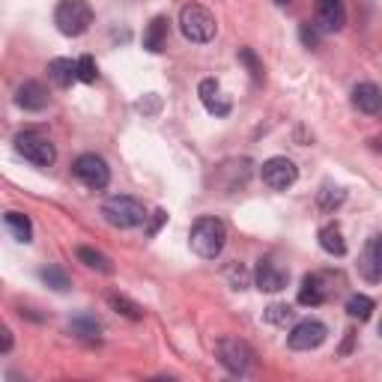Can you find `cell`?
Here are the masks:
<instances>
[{
	"mask_svg": "<svg viewBox=\"0 0 382 382\" xmlns=\"http://www.w3.org/2000/svg\"><path fill=\"white\" fill-rule=\"evenodd\" d=\"M54 24L63 36H81L93 24V9L87 0H60L54 9Z\"/></svg>",
	"mask_w": 382,
	"mask_h": 382,
	"instance_id": "obj_4",
	"label": "cell"
},
{
	"mask_svg": "<svg viewBox=\"0 0 382 382\" xmlns=\"http://www.w3.org/2000/svg\"><path fill=\"white\" fill-rule=\"evenodd\" d=\"M287 281H290L287 269H281V266H275L272 260H260L257 263V269H254L257 290H263V293H281L287 287Z\"/></svg>",
	"mask_w": 382,
	"mask_h": 382,
	"instance_id": "obj_12",
	"label": "cell"
},
{
	"mask_svg": "<svg viewBox=\"0 0 382 382\" xmlns=\"http://www.w3.org/2000/svg\"><path fill=\"white\" fill-rule=\"evenodd\" d=\"M275 4H278V6H287V4H290V0H275Z\"/></svg>",
	"mask_w": 382,
	"mask_h": 382,
	"instance_id": "obj_34",
	"label": "cell"
},
{
	"mask_svg": "<svg viewBox=\"0 0 382 382\" xmlns=\"http://www.w3.org/2000/svg\"><path fill=\"white\" fill-rule=\"evenodd\" d=\"M78 260L84 263V266H90V269H96V272H105V275H111V272H114L111 260H108L102 251H96V248L81 245V248H78Z\"/></svg>",
	"mask_w": 382,
	"mask_h": 382,
	"instance_id": "obj_22",
	"label": "cell"
},
{
	"mask_svg": "<svg viewBox=\"0 0 382 382\" xmlns=\"http://www.w3.org/2000/svg\"><path fill=\"white\" fill-rule=\"evenodd\" d=\"M15 105L24 111H42L48 105V90L39 81H24V84L15 90Z\"/></svg>",
	"mask_w": 382,
	"mask_h": 382,
	"instance_id": "obj_15",
	"label": "cell"
},
{
	"mask_svg": "<svg viewBox=\"0 0 382 382\" xmlns=\"http://www.w3.org/2000/svg\"><path fill=\"white\" fill-rule=\"evenodd\" d=\"M164 221H168V212H164V209H156V212H153V221H149V227H146V233H149V236H156V233H159V227H161Z\"/></svg>",
	"mask_w": 382,
	"mask_h": 382,
	"instance_id": "obj_32",
	"label": "cell"
},
{
	"mask_svg": "<svg viewBox=\"0 0 382 382\" xmlns=\"http://www.w3.org/2000/svg\"><path fill=\"white\" fill-rule=\"evenodd\" d=\"M4 221H6V230L12 233V239H19V242H24V245L33 242V224H30L27 215H21V212H6Z\"/></svg>",
	"mask_w": 382,
	"mask_h": 382,
	"instance_id": "obj_21",
	"label": "cell"
},
{
	"mask_svg": "<svg viewBox=\"0 0 382 382\" xmlns=\"http://www.w3.org/2000/svg\"><path fill=\"white\" fill-rule=\"evenodd\" d=\"M179 30L182 36H186L189 42H212L215 39V30H218V24H215V15L201 6V4H186L179 9Z\"/></svg>",
	"mask_w": 382,
	"mask_h": 382,
	"instance_id": "obj_2",
	"label": "cell"
},
{
	"mask_svg": "<svg viewBox=\"0 0 382 382\" xmlns=\"http://www.w3.org/2000/svg\"><path fill=\"white\" fill-rule=\"evenodd\" d=\"M224 275H227V281H230V287L233 290H245L248 284H251V275H248V269L242 263H230L224 269Z\"/></svg>",
	"mask_w": 382,
	"mask_h": 382,
	"instance_id": "obj_27",
	"label": "cell"
},
{
	"mask_svg": "<svg viewBox=\"0 0 382 382\" xmlns=\"http://www.w3.org/2000/svg\"><path fill=\"white\" fill-rule=\"evenodd\" d=\"M326 338H328V328L320 320H302V323L293 326L287 343H290V350H296V353H308V350L323 346Z\"/></svg>",
	"mask_w": 382,
	"mask_h": 382,
	"instance_id": "obj_9",
	"label": "cell"
},
{
	"mask_svg": "<svg viewBox=\"0 0 382 382\" xmlns=\"http://www.w3.org/2000/svg\"><path fill=\"white\" fill-rule=\"evenodd\" d=\"M239 63L248 66V72H251L254 81H263V63L257 60V54L251 51V48H239Z\"/></svg>",
	"mask_w": 382,
	"mask_h": 382,
	"instance_id": "obj_30",
	"label": "cell"
},
{
	"mask_svg": "<svg viewBox=\"0 0 382 382\" xmlns=\"http://www.w3.org/2000/svg\"><path fill=\"white\" fill-rule=\"evenodd\" d=\"M168 30H171V21L164 19V15H156V19L149 21L146 30H144V48L146 51L161 54L164 45H168Z\"/></svg>",
	"mask_w": 382,
	"mask_h": 382,
	"instance_id": "obj_17",
	"label": "cell"
},
{
	"mask_svg": "<svg viewBox=\"0 0 382 382\" xmlns=\"http://www.w3.org/2000/svg\"><path fill=\"white\" fill-rule=\"evenodd\" d=\"M99 78V66L90 54H84L78 60V81H84V84H93V81Z\"/></svg>",
	"mask_w": 382,
	"mask_h": 382,
	"instance_id": "obj_29",
	"label": "cell"
},
{
	"mask_svg": "<svg viewBox=\"0 0 382 382\" xmlns=\"http://www.w3.org/2000/svg\"><path fill=\"white\" fill-rule=\"evenodd\" d=\"M108 302H111V308L117 311V313H123L126 320H131V323L144 320V308H141L138 302H131V298H126V296H117V293H111V296H108Z\"/></svg>",
	"mask_w": 382,
	"mask_h": 382,
	"instance_id": "obj_24",
	"label": "cell"
},
{
	"mask_svg": "<svg viewBox=\"0 0 382 382\" xmlns=\"http://www.w3.org/2000/svg\"><path fill=\"white\" fill-rule=\"evenodd\" d=\"M298 39L305 48H320V27L317 24H298Z\"/></svg>",
	"mask_w": 382,
	"mask_h": 382,
	"instance_id": "obj_31",
	"label": "cell"
},
{
	"mask_svg": "<svg viewBox=\"0 0 382 382\" xmlns=\"http://www.w3.org/2000/svg\"><path fill=\"white\" fill-rule=\"evenodd\" d=\"M358 275L368 284H379L382 281V233H373L364 242L361 257H358Z\"/></svg>",
	"mask_w": 382,
	"mask_h": 382,
	"instance_id": "obj_10",
	"label": "cell"
},
{
	"mask_svg": "<svg viewBox=\"0 0 382 382\" xmlns=\"http://www.w3.org/2000/svg\"><path fill=\"white\" fill-rule=\"evenodd\" d=\"M328 296H331L328 275H323V272H311V275H305L302 287H298V305H305V308H317V305H323V302H326Z\"/></svg>",
	"mask_w": 382,
	"mask_h": 382,
	"instance_id": "obj_11",
	"label": "cell"
},
{
	"mask_svg": "<svg viewBox=\"0 0 382 382\" xmlns=\"http://www.w3.org/2000/svg\"><path fill=\"white\" fill-rule=\"evenodd\" d=\"M9 350H12V331L4 328V353H9Z\"/></svg>",
	"mask_w": 382,
	"mask_h": 382,
	"instance_id": "obj_33",
	"label": "cell"
},
{
	"mask_svg": "<svg viewBox=\"0 0 382 382\" xmlns=\"http://www.w3.org/2000/svg\"><path fill=\"white\" fill-rule=\"evenodd\" d=\"M69 331H72L75 338L87 341V343H99V341H102V326H99V320L90 317V313H81V317H75L69 323Z\"/></svg>",
	"mask_w": 382,
	"mask_h": 382,
	"instance_id": "obj_19",
	"label": "cell"
},
{
	"mask_svg": "<svg viewBox=\"0 0 382 382\" xmlns=\"http://www.w3.org/2000/svg\"><path fill=\"white\" fill-rule=\"evenodd\" d=\"M15 149H19V156H24L30 164H36V168H51L57 159L54 144L45 135H36V131H21V135L15 138Z\"/></svg>",
	"mask_w": 382,
	"mask_h": 382,
	"instance_id": "obj_5",
	"label": "cell"
},
{
	"mask_svg": "<svg viewBox=\"0 0 382 382\" xmlns=\"http://www.w3.org/2000/svg\"><path fill=\"white\" fill-rule=\"evenodd\" d=\"M39 278H42L51 290H57V293H66V290L72 287V284H69V278H66V272L57 269V266H45V269L39 272Z\"/></svg>",
	"mask_w": 382,
	"mask_h": 382,
	"instance_id": "obj_26",
	"label": "cell"
},
{
	"mask_svg": "<svg viewBox=\"0 0 382 382\" xmlns=\"http://www.w3.org/2000/svg\"><path fill=\"white\" fill-rule=\"evenodd\" d=\"M346 313H350L353 320H358V323L371 320V313H373V298H371V296H361V293L350 296V302H346Z\"/></svg>",
	"mask_w": 382,
	"mask_h": 382,
	"instance_id": "obj_25",
	"label": "cell"
},
{
	"mask_svg": "<svg viewBox=\"0 0 382 382\" xmlns=\"http://www.w3.org/2000/svg\"><path fill=\"white\" fill-rule=\"evenodd\" d=\"M189 242H191V251L201 260H215L227 245V227L221 218H215V215H203V218L194 221Z\"/></svg>",
	"mask_w": 382,
	"mask_h": 382,
	"instance_id": "obj_1",
	"label": "cell"
},
{
	"mask_svg": "<svg viewBox=\"0 0 382 382\" xmlns=\"http://www.w3.org/2000/svg\"><path fill=\"white\" fill-rule=\"evenodd\" d=\"M263 320L272 326H287L293 320V308L290 305H269L263 311Z\"/></svg>",
	"mask_w": 382,
	"mask_h": 382,
	"instance_id": "obj_28",
	"label": "cell"
},
{
	"mask_svg": "<svg viewBox=\"0 0 382 382\" xmlns=\"http://www.w3.org/2000/svg\"><path fill=\"white\" fill-rule=\"evenodd\" d=\"M102 215L111 227H120V230H131V227H141L146 221V209L141 201L129 194H117V197H108L102 203Z\"/></svg>",
	"mask_w": 382,
	"mask_h": 382,
	"instance_id": "obj_3",
	"label": "cell"
},
{
	"mask_svg": "<svg viewBox=\"0 0 382 382\" xmlns=\"http://www.w3.org/2000/svg\"><path fill=\"white\" fill-rule=\"evenodd\" d=\"M260 176L263 182L269 186L272 191H287L290 186H296V179H298V168L287 159V156H275L269 161H263V168H260Z\"/></svg>",
	"mask_w": 382,
	"mask_h": 382,
	"instance_id": "obj_7",
	"label": "cell"
},
{
	"mask_svg": "<svg viewBox=\"0 0 382 382\" xmlns=\"http://www.w3.org/2000/svg\"><path fill=\"white\" fill-rule=\"evenodd\" d=\"M72 174L84 182L87 189L93 191H102L108 189V182H111V168H108V161L102 156H96V153H84V156H78L75 164H72Z\"/></svg>",
	"mask_w": 382,
	"mask_h": 382,
	"instance_id": "obj_6",
	"label": "cell"
},
{
	"mask_svg": "<svg viewBox=\"0 0 382 382\" xmlns=\"http://www.w3.org/2000/svg\"><path fill=\"white\" fill-rule=\"evenodd\" d=\"M323 33H338L346 24V9L341 0H317V19H313Z\"/></svg>",
	"mask_w": 382,
	"mask_h": 382,
	"instance_id": "obj_13",
	"label": "cell"
},
{
	"mask_svg": "<svg viewBox=\"0 0 382 382\" xmlns=\"http://www.w3.org/2000/svg\"><path fill=\"white\" fill-rule=\"evenodd\" d=\"M379 338H382V320H379Z\"/></svg>",
	"mask_w": 382,
	"mask_h": 382,
	"instance_id": "obj_35",
	"label": "cell"
},
{
	"mask_svg": "<svg viewBox=\"0 0 382 382\" xmlns=\"http://www.w3.org/2000/svg\"><path fill=\"white\" fill-rule=\"evenodd\" d=\"M48 78L54 81L57 87H72V81H78V60H66V57H57L48 63Z\"/></svg>",
	"mask_w": 382,
	"mask_h": 382,
	"instance_id": "obj_18",
	"label": "cell"
},
{
	"mask_svg": "<svg viewBox=\"0 0 382 382\" xmlns=\"http://www.w3.org/2000/svg\"><path fill=\"white\" fill-rule=\"evenodd\" d=\"M343 201H346V191L338 189V186H331V182H326V186L317 191V203H320L323 212H335Z\"/></svg>",
	"mask_w": 382,
	"mask_h": 382,
	"instance_id": "obj_23",
	"label": "cell"
},
{
	"mask_svg": "<svg viewBox=\"0 0 382 382\" xmlns=\"http://www.w3.org/2000/svg\"><path fill=\"white\" fill-rule=\"evenodd\" d=\"M353 105L361 111V114H379L382 111V90L371 81H364V84H356L353 90Z\"/></svg>",
	"mask_w": 382,
	"mask_h": 382,
	"instance_id": "obj_16",
	"label": "cell"
},
{
	"mask_svg": "<svg viewBox=\"0 0 382 382\" xmlns=\"http://www.w3.org/2000/svg\"><path fill=\"white\" fill-rule=\"evenodd\" d=\"M197 96H201L203 108L212 114V117H227L230 114V99L221 93V87H218V81L215 78H203L201 87H197Z\"/></svg>",
	"mask_w": 382,
	"mask_h": 382,
	"instance_id": "obj_14",
	"label": "cell"
},
{
	"mask_svg": "<svg viewBox=\"0 0 382 382\" xmlns=\"http://www.w3.org/2000/svg\"><path fill=\"white\" fill-rule=\"evenodd\" d=\"M251 358H254V353L248 350L245 341H239V338H221L218 341V361L230 373H236V376L248 373L251 371Z\"/></svg>",
	"mask_w": 382,
	"mask_h": 382,
	"instance_id": "obj_8",
	"label": "cell"
},
{
	"mask_svg": "<svg viewBox=\"0 0 382 382\" xmlns=\"http://www.w3.org/2000/svg\"><path fill=\"white\" fill-rule=\"evenodd\" d=\"M320 248L326 254H331V257H343L346 254V239H343L338 224H326L320 230Z\"/></svg>",
	"mask_w": 382,
	"mask_h": 382,
	"instance_id": "obj_20",
	"label": "cell"
}]
</instances>
